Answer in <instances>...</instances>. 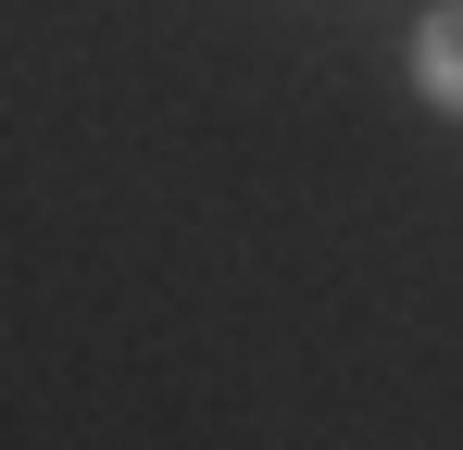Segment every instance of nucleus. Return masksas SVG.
I'll return each mask as SVG.
<instances>
[{
    "mask_svg": "<svg viewBox=\"0 0 463 450\" xmlns=\"http://www.w3.org/2000/svg\"><path fill=\"white\" fill-rule=\"evenodd\" d=\"M413 75H426L439 113H463V0H439V13L413 25Z\"/></svg>",
    "mask_w": 463,
    "mask_h": 450,
    "instance_id": "f257e3e1",
    "label": "nucleus"
}]
</instances>
